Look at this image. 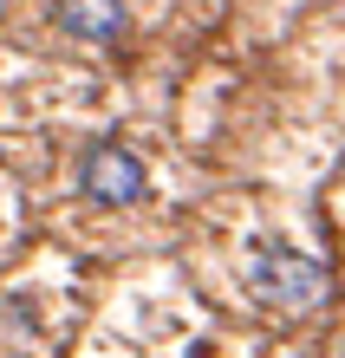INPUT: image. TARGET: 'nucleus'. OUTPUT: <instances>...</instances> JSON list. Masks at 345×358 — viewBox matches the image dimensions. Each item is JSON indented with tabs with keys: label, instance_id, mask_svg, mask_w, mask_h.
I'll list each match as a JSON object with an SVG mask.
<instances>
[{
	"label": "nucleus",
	"instance_id": "nucleus-2",
	"mask_svg": "<svg viewBox=\"0 0 345 358\" xmlns=\"http://www.w3.org/2000/svg\"><path fill=\"white\" fill-rule=\"evenodd\" d=\"M143 157L131 150V143H92V150L78 157V189L85 202H104V208H124L143 196Z\"/></svg>",
	"mask_w": 345,
	"mask_h": 358
},
{
	"label": "nucleus",
	"instance_id": "nucleus-1",
	"mask_svg": "<svg viewBox=\"0 0 345 358\" xmlns=\"http://www.w3.org/2000/svg\"><path fill=\"white\" fill-rule=\"evenodd\" d=\"M241 287L261 306H274V313H313V306H326L332 273L319 267L313 255L287 248V241H254L248 248V267H241Z\"/></svg>",
	"mask_w": 345,
	"mask_h": 358
},
{
	"label": "nucleus",
	"instance_id": "nucleus-3",
	"mask_svg": "<svg viewBox=\"0 0 345 358\" xmlns=\"http://www.w3.org/2000/svg\"><path fill=\"white\" fill-rule=\"evenodd\" d=\"M52 20L78 46H111V39H124L131 7H124V0H52Z\"/></svg>",
	"mask_w": 345,
	"mask_h": 358
}]
</instances>
